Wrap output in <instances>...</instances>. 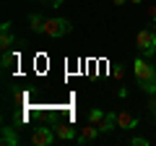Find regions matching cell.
Instances as JSON below:
<instances>
[{"label":"cell","mask_w":156,"mask_h":146,"mask_svg":"<svg viewBox=\"0 0 156 146\" xmlns=\"http://www.w3.org/2000/svg\"><path fill=\"white\" fill-rule=\"evenodd\" d=\"M135 47L140 50L143 57H154L156 55V34H154V29H140L135 34Z\"/></svg>","instance_id":"1"},{"label":"cell","mask_w":156,"mask_h":146,"mask_svg":"<svg viewBox=\"0 0 156 146\" xmlns=\"http://www.w3.org/2000/svg\"><path fill=\"white\" fill-rule=\"evenodd\" d=\"M13 42H16V37L11 34V29H5V31L0 34V47H3V50H11Z\"/></svg>","instance_id":"11"},{"label":"cell","mask_w":156,"mask_h":146,"mask_svg":"<svg viewBox=\"0 0 156 146\" xmlns=\"http://www.w3.org/2000/svg\"><path fill=\"white\" fill-rule=\"evenodd\" d=\"M70 29H73V26H70V21H68V18H47V21H44V34L50 37V39L65 37Z\"/></svg>","instance_id":"2"},{"label":"cell","mask_w":156,"mask_h":146,"mask_svg":"<svg viewBox=\"0 0 156 146\" xmlns=\"http://www.w3.org/2000/svg\"><path fill=\"white\" fill-rule=\"evenodd\" d=\"M99 125H94V123H89V125H83L81 128V133H78V144H91V141H96L99 138Z\"/></svg>","instance_id":"6"},{"label":"cell","mask_w":156,"mask_h":146,"mask_svg":"<svg viewBox=\"0 0 156 146\" xmlns=\"http://www.w3.org/2000/svg\"><path fill=\"white\" fill-rule=\"evenodd\" d=\"M39 3H44V5H52V8H57V5H62L65 0H39Z\"/></svg>","instance_id":"17"},{"label":"cell","mask_w":156,"mask_h":146,"mask_svg":"<svg viewBox=\"0 0 156 146\" xmlns=\"http://www.w3.org/2000/svg\"><path fill=\"white\" fill-rule=\"evenodd\" d=\"M115 120H117V128L120 130H133V128H138V123H140L133 112H115Z\"/></svg>","instance_id":"5"},{"label":"cell","mask_w":156,"mask_h":146,"mask_svg":"<svg viewBox=\"0 0 156 146\" xmlns=\"http://www.w3.org/2000/svg\"><path fill=\"white\" fill-rule=\"evenodd\" d=\"M148 18L156 24V3H154V5H148Z\"/></svg>","instance_id":"18"},{"label":"cell","mask_w":156,"mask_h":146,"mask_svg":"<svg viewBox=\"0 0 156 146\" xmlns=\"http://www.w3.org/2000/svg\"><path fill=\"white\" fill-rule=\"evenodd\" d=\"M104 118H107V112H101V110H91L89 112V123H94V125H99Z\"/></svg>","instance_id":"13"},{"label":"cell","mask_w":156,"mask_h":146,"mask_svg":"<svg viewBox=\"0 0 156 146\" xmlns=\"http://www.w3.org/2000/svg\"><path fill=\"white\" fill-rule=\"evenodd\" d=\"M44 21H47V18H42L39 13H31V16H29V31L44 34Z\"/></svg>","instance_id":"8"},{"label":"cell","mask_w":156,"mask_h":146,"mask_svg":"<svg viewBox=\"0 0 156 146\" xmlns=\"http://www.w3.org/2000/svg\"><path fill=\"white\" fill-rule=\"evenodd\" d=\"M3 146H18V133H13V128H3V141H0Z\"/></svg>","instance_id":"9"},{"label":"cell","mask_w":156,"mask_h":146,"mask_svg":"<svg viewBox=\"0 0 156 146\" xmlns=\"http://www.w3.org/2000/svg\"><path fill=\"white\" fill-rule=\"evenodd\" d=\"M133 71H135L138 84H140V81H148V78H154V76H156V65H151L146 57H135V60H133Z\"/></svg>","instance_id":"3"},{"label":"cell","mask_w":156,"mask_h":146,"mask_svg":"<svg viewBox=\"0 0 156 146\" xmlns=\"http://www.w3.org/2000/svg\"><path fill=\"white\" fill-rule=\"evenodd\" d=\"M154 34H156V24H154Z\"/></svg>","instance_id":"21"},{"label":"cell","mask_w":156,"mask_h":146,"mask_svg":"<svg viewBox=\"0 0 156 146\" xmlns=\"http://www.w3.org/2000/svg\"><path fill=\"white\" fill-rule=\"evenodd\" d=\"M148 112H151V118L156 120V94H148Z\"/></svg>","instance_id":"15"},{"label":"cell","mask_w":156,"mask_h":146,"mask_svg":"<svg viewBox=\"0 0 156 146\" xmlns=\"http://www.w3.org/2000/svg\"><path fill=\"white\" fill-rule=\"evenodd\" d=\"M115 128H117L115 112H112V115H107V118H104V120H101V123H99V130H101V133H112V130H115Z\"/></svg>","instance_id":"10"},{"label":"cell","mask_w":156,"mask_h":146,"mask_svg":"<svg viewBox=\"0 0 156 146\" xmlns=\"http://www.w3.org/2000/svg\"><path fill=\"white\" fill-rule=\"evenodd\" d=\"M130 144H133V146H148V138H143V136H135V138H130Z\"/></svg>","instance_id":"16"},{"label":"cell","mask_w":156,"mask_h":146,"mask_svg":"<svg viewBox=\"0 0 156 146\" xmlns=\"http://www.w3.org/2000/svg\"><path fill=\"white\" fill-rule=\"evenodd\" d=\"M140 89H143L146 94H156V76L148 78V81H140Z\"/></svg>","instance_id":"12"},{"label":"cell","mask_w":156,"mask_h":146,"mask_svg":"<svg viewBox=\"0 0 156 146\" xmlns=\"http://www.w3.org/2000/svg\"><path fill=\"white\" fill-rule=\"evenodd\" d=\"M13 63H16V52L5 50V55H3V68H5V71H8V68H11Z\"/></svg>","instance_id":"14"},{"label":"cell","mask_w":156,"mask_h":146,"mask_svg":"<svg viewBox=\"0 0 156 146\" xmlns=\"http://www.w3.org/2000/svg\"><path fill=\"white\" fill-rule=\"evenodd\" d=\"M115 5H125V3H130V0H112Z\"/></svg>","instance_id":"19"},{"label":"cell","mask_w":156,"mask_h":146,"mask_svg":"<svg viewBox=\"0 0 156 146\" xmlns=\"http://www.w3.org/2000/svg\"><path fill=\"white\" fill-rule=\"evenodd\" d=\"M55 128H37L31 133V144L34 146H52L55 144Z\"/></svg>","instance_id":"4"},{"label":"cell","mask_w":156,"mask_h":146,"mask_svg":"<svg viewBox=\"0 0 156 146\" xmlns=\"http://www.w3.org/2000/svg\"><path fill=\"white\" fill-rule=\"evenodd\" d=\"M55 136H57L60 141H73V138H78L76 128L68 125V123H57V125H55Z\"/></svg>","instance_id":"7"},{"label":"cell","mask_w":156,"mask_h":146,"mask_svg":"<svg viewBox=\"0 0 156 146\" xmlns=\"http://www.w3.org/2000/svg\"><path fill=\"white\" fill-rule=\"evenodd\" d=\"M130 3H143V0H130Z\"/></svg>","instance_id":"20"}]
</instances>
